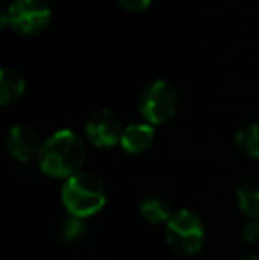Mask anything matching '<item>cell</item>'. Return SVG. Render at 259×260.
<instances>
[{
  "label": "cell",
  "mask_w": 259,
  "mask_h": 260,
  "mask_svg": "<svg viewBox=\"0 0 259 260\" xmlns=\"http://www.w3.org/2000/svg\"><path fill=\"white\" fill-rule=\"evenodd\" d=\"M85 159L83 142L75 131L59 129L41 145L38 163L43 174L55 179H69L78 174Z\"/></svg>",
  "instance_id": "obj_1"
},
{
  "label": "cell",
  "mask_w": 259,
  "mask_h": 260,
  "mask_svg": "<svg viewBox=\"0 0 259 260\" xmlns=\"http://www.w3.org/2000/svg\"><path fill=\"white\" fill-rule=\"evenodd\" d=\"M61 199L69 216L85 219L101 211L107 204V188L105 182L94 174L78 172L66 179Z\"/></svg>",
  "instance_id": "obj_2"
},
{
  "label": "cell",
  "mask_w": 259,
  "mask_h": 260,
  "mask_svg": "<svg viewBox=\"0 0 259 260\" xmlns=\"http://www.w3.org/2000/svg\"><path fill=\"white\" fill-rule=\"evenodd\" d=\"M206 239L204 225L200 218L192 211L180 209L174 211L165 223V241L174 253L181 257H192L199 253Z\"/></svg>",
  "instance_id": "obj_3"
},
{
  "label": "cell",
  "mask_w": 259,
  "mask_h": 260,
  "mask_svg": "<svg viewBox=\"0 0 259 260\" xmlns=\"http://www.w3.org/2000/svg\"><path fill=\"white\" fill-rule=\"evenodd\" d=\"M52 21V11L45 0H14L2 11L0 25L23 36L43 32Z\"/></svg>",
  "instance_id": "obj_4"
},
{
  "label": "cell",
  "mask_w": 259,
  "mask_h": 260,
  "mask_svg": "<svg viewBox=\"0 0 259 260\" xmlns=\"http://www.w3.org/2000/svg\"><path fill=\"white\" fill-rule=\"evenodd\" d=\"M178 108V94L163 80H155L142 89L138 98V112L151 126H162L174 117Z\"/></svg>",
  "instance_id": "obj_5"
},
{
  "label": "cell",
  "mask_w": 259,
  "mask_h": 260,
  "mask_svg": "<svg viewBox=\"0 0 259 260\" xmlns=\"http://www.w3.org/2000/svg\"><path fill=\"white\" fill-rule=\"evenodd\" d=\"M125 127L121 120L110 110H100L93 113L85 124V135L94 147L108 149L116 144H121V137Z\"/></svg>",
  "instance_id": "obj_6"
},
{
  "label": "cell",
  "mask_w": 259,
  "mask_h": 260,
  "mask_svg": "<svg viewBox=\"0 0 259 260\" xmlns=\"http://www.w3.org/2000/svg\"><path fill=\"white\" fill-rule=\"evenodd\" d=\"M6 149L11 157H14L20 163H27V161H32L34 157L39 156L41 144H39L38 133L32 127L16 124L7 133Z\"/></svg>",
  "instance_id": "obj_7"
},
{
  "label": "cell",
  "mask_w": 259,
  "mask_h": 260,
  "mask_svg": "<svg viewBox=\"0 0 259 260\" xmlns=\"http://www.w3.org/2000/svg\"><path fill=\"white\" fill-rule=\"evenodd\" d=\"M153 142H155V127L151 124H130L123 131L121 147L128 154H142L148 149H151Z\"/></svg>",
  "instance_id": "obj_8"
},
{
  "label": "cell",
  "mask_w": 259,
  "mask_h": 260,
  "mask_svg": "<svg viewBox=\"0 0 259 260\" xmlns=\"http://www.w3.org/2000/svg\"><path fill=\"white\" fill-rule=\"evenodd\" d=\"M25 94V80L18 71L11 68L0 69V105L16 103Z\"/></svg>",
  "instance_id": "obj_9"
},
{
  "label": "cell",
  "mask_w": 259,
  "mask_h": 260,
  "mask_svg": "<svg viewBox=\"0 0 259 260\" xmlns=\"http://www.w3.org/2000/svg\"><path fill=\"white\" fill-rule=\"evenodd\" d=\"M236 202L249 219H259V184L245 182L236 189Z\"/></svg>",
  "instance_id": "obj_10"
},
{
  "label": "cell",
  "mask_w": 259,
  "mask_h": 260,
  "mask_svg": "<svg viewBox=\"0 0 259 260\" xmlns=\"http://www.w3.org/2000/svg\"><path fill=\"white\" fill-rule=\"evenodd\" d=\"M142 218L149 223H167L172 216L170 206L160 197H148L138 206Z\"/></svg>",
  "instance_id": "obj_11"
},
{
  "label": "cell",
  "mask_w": 259,
  "mask_h": 260,
  "mask_svg": "<svg viewBox=\"0 0 259 260\" xmlns=\"http://www.w3.org/2000/svg\"><path fill=\"white\" fill-rule=\"evenodd\" d=\"M236 147L245 156L259 159V124H247L235 137Z\"/></svg>",
  "instance_id": "obj_12"
},
{
  "label": "cell",
  "mask_w": 259,
  "mask_h": 260,
  "mask_svg": "<svg viewBox=\"0 0 259 260\" xmlns=\"http://www.w3.org/2000/svg\"><path fill=\"white\" fill-rule=\"evenodd\" d=\"M87 232H89V226L85 219L76 216H68L61 225V237L66 243H80L87 237Z\"/></svg>",
  "instance_id": "obj_13"
},
{
  "label": "cell",
  "mask_w": 259,
  "mask_h": 260,
  "mask_svg": "<svg viewBox=\"0 0 259 260\" xmlns=\"http://www.w3.org/2000/svg\"><path fill=\"white\" fill-rule=\"evenodd\" d=\"M242 239L245 243H259V219H249L242 229Z\"/></svg>",
  "instance_id": "obj_14"
},
{
  "label": "cell",
  "mask_w": 259,
  "mask_h": 260,
  "mask_svg": "<svg viewBox=\"0 0 259 260\" xmlns=\"http://www.w3.org/2000/svg\"><path fill=\"white\" fill-rule=\"evenodd\" d=\"M123 7L126 11H131V13H138V11H144L149 7L151 0H119Z\"/></svg>",
  "instance_id": "obj_15"
},
{
  "label": "cell",
  "mask_w": 259,
  "mask_h": 260,
  "mask_svg": "<svg viewBox=\"0 0 259 260\" xmlns=\"http://www.w3.org/2000/svg\"><path fill=\"white\" fill-rule=\"evenodd\" d=\"M242 260H259V253H250L247 257H243Z\"/></svg>",
  "instance_id": "obj_16"
}]
</instances>
